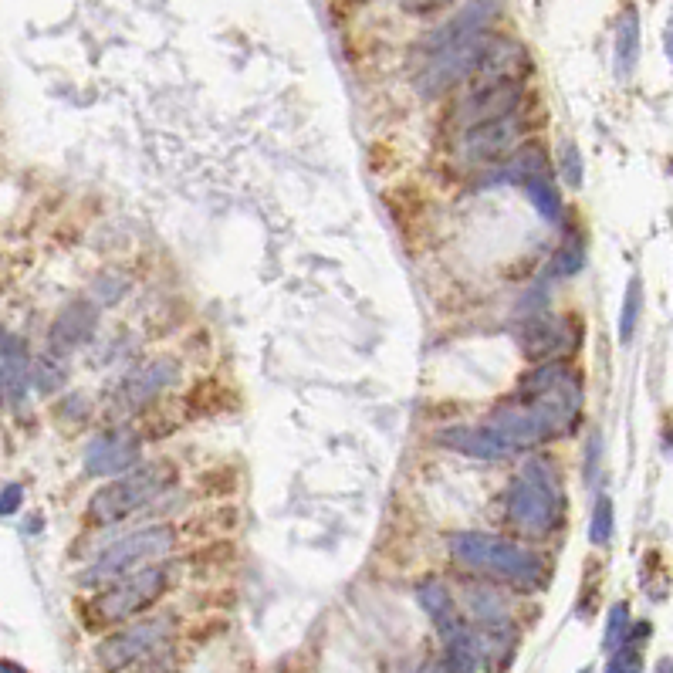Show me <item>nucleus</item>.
Here are the masks:
<instances>
[{"mask_svg": "<svg viewBox=\"0 0 673 673\" xmlns=\"http://www.w3.org/2000/svg\"><path fill=\"white\" fill-rule=\"evenodd\" d=\"M582 379L565 362H548L521 379L515 389V403L531 420L538 433V444L545 440H562L579 427L582 416Z\"/></svg>", "mask_w": 673, "mask_h": 673, "instance_id": "1", "label": "nucleus"}, {"mask_svg": "<svg viewBox=\"0 0 673 673\" xmlns=\"http://www.w3.org/2000/svg\"><path fill=\"white\" fill-rule=\"evenodd\" d=\"M450 552L467 569L494 575V579L508 582L515 589L531 592L545 586L548 569L542 555L518 542H508V538L487 535V531H457V535H450Z\"/></svg>", "mask_w": 673, "mask_h": 673, "instance_id": "2", "label": "nucleus"}, {"mask_svg": "<svg viewBox=\"0 0 673 673\" xmlns=\"http://www.w3.org/2000/svg\"><path fill=\"white\" fill-rule=\"evenodd\" d=\"M562 481L548 460H528L508 487V521L525 535H552L562 521Z\"/></svg>", "mask_w": 673, "mask_h": 673, "instance_id": "3", "label": "nucleus"}, {"mask_svg": "<svg viewBox=\"0 0 673 673\" xmlns=\"http://www.w3.org/2000/svg\"><path fill=\"white\" fill-rule=\"evenodd\" d=\"M176 484V467L170 460H153V464L132 467L129 474L115 477V481L102 484L88 501V518L95 525H119V521L132 518L136 511H143L146 504H153L159 494H166Z\"/></svg>", "mask_w": 673, "mask_h": 673, "instance_id": "4", "label": "nucleus"}, {"mask_svg": "<svg viewBox=\"0 0 673 673\" xmlns=\"http://www.w3.org/2000/svg\"><path fill=\"white\" fill-rule=\"evenodd\" d=\"M176 545V531L170 525H149L139 528L132 535L119 538L115 545H109L105 552L85 569L82 586H105V582H119L126 575L146 569V565H156V559L170 555Z\"/></svg>", "mask_w": 673, "mask_h": 673, "instance_id": "5", "label": "nucleus"}, {"mask_svg": "<svg viewBox=\"0 0 673 673\" xmlns=\"http://www.w3.org/2000/svg\"><path fill=\"white\" fill-rule=\"evenodd\" d=\"M535 122L528 119V112H511L504 119L484 122L467 132H460V159L471 166H501L504 159H511L525 146V136Z\"/></svg>", "mask_w": 673, "mask_h": 673, "instance_id": "6", "label": "nucleus"}, {"mask_svg": "<svg viewBox=\"0 0 673 673\" xmlns=\"http://www.w3.org/2000/svg\"><path fill=\"white\" fill-rule=\"evenodd\" d=\"M521 356L538 366L565 362L582 345V325L572 315H531L515 332Z\"/></svg>", "mask_w": 673, "mask_h": 673, "instance_id": "7", "label": "nucleus"}, {"mask_svg": "<svg viewBox=\"0 0 673 673\" xmlns=\"http://www.w3.org/2000/svg\"><path fill=\"white\" fill-rule=\"evenodd\" d=\"M166 586H170V575H166L163 565H146V569L119 579L112 589H105L99 599H95V619L99 623H122V619L139 616L143 609H149L153 602L163 596Z\"/></svg>", "mask_w": 673, "mask_h": 673, "instance_id": "8", "label": "nucleus"}, {"mask_svg": "<svg viewBox=\"0 0 673 673\" xmlns=\"http://www.w3.org/2000/svg\"><path fill=\"white\" fill-rule=\"evenodd\" d=\"M491 48H494L491 34H477V38H471V41L450 44V48L437 51V55L427 58V65H423L420 78H416V88H420L423 95H444V92H450V88L460 85L464 78L477 75V68L484 65L487 55H491Z\"/></svg>", "mask_w": 673, "mask_h": 673, "instance_id": "9", "label": "nucleus"}, {"mask_svg": "<svg viewBox=\"0 0 673 673\" xmlns=\"http://www.w3.org/2000/svg\"><path fill=\"white\" fill-rule=\"evenodd\" d=\"M501 11V0H467L460 11L450 17L447 24H440L437 31H430L427 38H423L420 51L423 55H437V51L450 48V44H460V41H471L477 34H487L491 28V21L498 17Z\"/></svg>", "mask_w": 673, "mask_h": 673, "instance_id": "10", "label": "nucleus"}, {"mask_svg": "<svg viewBox=\"0 0 673 673\" xmlns=\"http://www.w3.org/2000/svg\"><path fill=\"white\" fill-rule=\"evenodd\" d=\"M170 633V619L159 616V619H143V623L129 626V630L109 636L99 646V663L105 670H122L129 663H136L139 657H146L153 646H159Z\"/></svg>", "mask_w": 673, "mask_h": 673, "instance_id": "11", "label": "nucleus"}, {"mask_svg": "<svg viewBox=\"0 0 673 673\" xmlns=\"http://www.w3.org/2000/svg\"><path fill=\"white\" fill-rule=\"evenodd\" d=\"M521 95H525L521 82L474 85V92L467 95V102L457 109V126L467 132L474 126H484V122L504 119V115H511V112L521 109Z\"/></svg>", "mask_w": 673, "mask_h": 673, "instance_id": "12", "label": "nucleus"}, {"mask_svg": "<svg viewBox=\"0 0 673 673\" xmlns=\"http://www.w3.org/2000/svg\"><path fill=\"white\" fill-rule=\"evenodd\" d=\"M139 454H143V444H139L136 433L129 430H115L95 437L85 450V467L88 474L112 477V474H129L132 467H139Z\"/></svg>", "mask_w": 673, "mask_h": 673, "instance_id": "13", "label": "nucleus"}, {"mask_svg": "<svg viewBox=\"0 0 673 673\" xmlns=\"http://www.w3.org/2000/svg\"><path fill=\"white\" fill-rule=\"evenodd\" d=\"M437 444L447 447V450H454V454L477 457V460H508V457L518 454V450L511 447L508 440H504L501 433L491 427V423H484V427H450V430H440Z\"/></svg>", "mask_w": 673, "mask_h": 673, "instance_id": "14", "label": "nucleus"}, {"mask_svg": "<svg viewBox=\"0 0 673 673\" xmlns=\"http://www.w3.org/2000/svg\"><path fill=\"white\" fill-rule=\"evenodd\" d=\"M416 599H420V606L427 609V616L433 619V626H437L444 646L471 633V626L464 623V616H460L457 602L447 592L444 582H423V586H416Z\"/></svg>", "mask_w": 673, "mask_h": 673, "instance_id": "15", "label": "nucleus"}, {"mask_svg": "<svg viewBox=\"0 0 673 673\" xmlns=\"http://www.w3.org/2000/svg\"><path fill=\"white\" fill-rule=\"evenodd\" d=\"M176 376H180V362L176 359L163 356V359L149 362V366L139 369L132 379H126V386H122V403H126L129 410H139V406H146L149 400H156Z\"/></svg>", "mask_w": 673, "mask_h": 673, "instance_id": "16", "label": "nucleus"}, {"mask_svg": "<svg viewBox=\"0 0 673 673\" xmlns=\"http://www.w3.org/2000/svg\"><path fill=\"white\" fill-rule=\"evenodd\" d=\"M28 352H24V342L14 339V335L0 332V389L11 403H21L24 393H28Z\"/></svg>", "mask_w": 673, "mask_h": 673, "instance_id": "17", "label": "nucleus"}, {"mask_svg": "<svg viewBox=\"0 0 673 673\" xmlns=\"http://www.w3.org/2000/svg\"><path fill=\"white\" fill-rule=\"evenodd\" d=\"M92 329H95V308L88 301H75L72 308H65L58 315L51 342L61 345V349H75V345H82L92 335Z\"/></svg>", "mask_w": 673, "mask_h": 673, "instance_id": "18", "label": "nucleus"}, {"mask_svg": "<svg viewBox=\"0 0 673 673\" xmlns=\"http://www.w3.org/2000/svg\"><path fill=\"white\" fill-rule=\"evenodd\" d=\"M636 61H640V14L636 7H626L616 28V75L630 78Z\"/></svg>", "mask_w": 673, "mask_h": 673, "instance_id": "19", "label": "nucleus"}, {"mask_svg": "<svg viewBox=\"0 0 673 673\" xmlns=\"http://www.w3.org/2000/svg\"><path fill=\"white\" fill-rule=\"evenodd\" d=\"M640 315H643V281L630 278L626 298H623V312H619V342H633Z\"/></svg>", "mask_w": 673, "mask_h": 673, "instance_id": "20", "label": "nucleus"}, {"mask_svg": "<svg viewBox=\"0 0 673 673\" xmlns=\"http://www.w3.org/2000/svg\"><path fill=\"white\" fill-rule=\"evenodd\" d=\"M633 633V623H630V606L626 602H616L613 609H609V619H606V636H602V646H606L609 653H616L619 646H626Z\"/></svg>", "mask_w": 673, "mask_h": 673, "instance_id": "21", "label": "nucleus"}, {"mask_svg": "<svg viewBox=\"0 0 673 673\" xmlns=\"http://www.w3.org/2000/svg\"><path fill=\"white\" fill-rule=\"evenodd\" d=\"M613 501H609V494H599L596 498V508H592V521H589V542L592 545H609V538H613Z\"/></svg>", "mask_w": 673, "mask_h": 673, "instance_id": "22", "label": "nucleus"}, {"mask_svg": "<svg viewBox=\"0 0 673 673\" xmlns=\"http://www.w3.org/2000/svg\"><path fill=\"white\" fill-rule=\"evenodd\" d=\"M582 264H586V247H582V241L575 237V241H565L562 251L555 254L552 274H555V278H572V274L582 271Z\"/></svg>", "mask_w": 673, "mask_h": 673, "instance_id": "23", "label": "nucleus"}, {"mask_svg": "<svg viewBox=\"0 0 673 673\" xmlns=\"http://www.w3.org/2000/svg\"><path fill=\"white\" fill-rule=\"evenodd\" d=\"M606 673H643V653L636 650L633 643L619 646V650L609 657V667Z\"/></svg>", "mask_w": 673, "mask_h": 673, "instance_id": "24", "label": "nucleus"}, {"mask_svg": "<svg viewBox=\"0 0 673 673\" xmlns=\"http://www.w3.org/2000/svg\"><path fill=\"white\" fill-rule=\"evenodd\" d=\"M562 180L569 183V187H582V156L579 149L572 143H562Z\"/></svg>", "mask_w": 673, "mask_h": 673, "instance_id": "25", "label": "nucleus"}, {"mask_svg": "<svg viewBox=\"0 0 673 673\" xmlns=\"http://www.w3.org/2000/svg\"><path fill=\"white\" fill-rule=\"evenodd\" d=\"M21 498H24L21 484H7L4 491H0V518L14 515V511L21 508Z\"/></svg>", "mask_w": 673, "mask_h": 673, "instance_id": "26", "label": "nucleus"}, {"mask_svg": "<svg viewBox=\"0 0 673 673\" xmlns=\"http://www.w3.org/2000/svg\"><path fill=\"white\" fill-rule=\"evenodd\" d=\"M444 4H450V0H400V7L410 14H427L433 7H444Z\"/></svg>", "mask_w": 673, "mask_h": 673, "instance_id": "27", "label": "nucleus"}, {"mask_svg": "<svg viewBox=\"0 0 673 673\" xmlns=\"http://www.w3.org/2000/svg\"><path fill=\"white\" fill-rule=\"evenodd\" d=\"M663 44H667V58L673 61V14H670V24H667V34H663Z\"/></svg>", "mask_w": 673, "mask_h": 673, "instance_id": "28", "label": "nucleus"}, {"mask_svg": "<svg viewBox=\"0 0 673 673\" xmlns=\"http://www.w3.org/2000/svg\"><path fill=\"white\" fill-rule=\"evenodd\" d=\"M0 673H24L17 663H11V660H0Z\"/></svg>", "mask_w": 673, "mask_h": 673, "instance_id": "29", "label": "nucleus"}, {"mask_svg": "<svg viewBox=\"0 0 673 673\" xmlns=\"http://www.w3.org/2000/svg\"><path fill=\"white\" fill-rule=\"evenodd\" d=\"M653 673H673V660H670V657H663V660L657 663V670H653Z\"/></svg>", "mask_w": 673, "mask_h": 673, "instance_id": "30", "label": "nucleus"}, {"mask_svg": "<svg viewBox=\"0 0 673 673\" xmlns=\"http://www.w3.org/2000/svg\"><path fill=\"white\" fill-rule=\"evenodd\" d=\"M416 673H433V670H430V667H423V670H416Z\"/></svg>", "mask_w": 673, "mask_h": 673, "instance_id": "31", "label": "nucleus"}, {"mask_svg": "<svg viewBox=\"0 0 673 673\" xmlns=\"http://www.w3.org/2000/svg\"><path fill=\"white\" fill-rule=\"evenodd\" d=\"M579 673H592V670H589V667H582V670H579Z\"/></svg>", "mask_w": 673, "mask_h": 673, "instance_id": "32", "label": "nucleus"}]
</instances>
